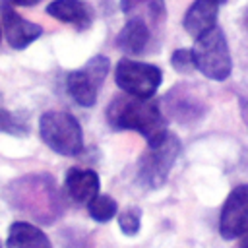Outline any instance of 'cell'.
<instances>
[{
  "label": "cell",
  "mask_w": 248,
  "mask_h": 248,
  "mask_svg": "<svg viewBox=\"0 0 248 248\" xmlns=\"http://www.w3.org/2000/svg\"><path fill=\"white\" fill-rule=\"evenodd\" d=\"M0 14H2V31H4L6 41L12 48L21 50V48H25L27 45H31L33 41H37L41 37L43 27L33 23V21L23 19L14 10V6H10L4 0L0 4Z\"/></svg>",
  "instance_id": "9c48e42d"
},
{
  "label": "cell",
  "mask_w": 248,
  "mask_h": 248,
  "mask_svg": "<svg viewBox=\"0 0 248 248\" xmlns=\"http://www.w3.org/2000/svg\"><path fill=\"white\" fill-rule=\"evenodd\" d=\"M46 14L76 29H87L93 21V10L83 0H54L46 6Z\"/></svg>",
  "instance_id": "4fadbf2b"
},
{
  "label": "cell",
  "mask_w": 248,
  "mask_h": 248,
  "mask_svg": "<svg viewBox=\"0 0 248 248\" xmlns=\"http://www.w3.org/2000/svg\"><path fill=\"white\" fill-rule=\"evenodd\" d=\"M64 188L76 203H89L95 196H99V174L91 169L72 167L66 172Z\"/></svg>",
  "instance_id": "8fae6325"
},
{
  "label": "cell",
  "mask_w": 248,
  "mask_h": 248,
  "mask_svg": "<svg viewBox=\"0 0 248 248\" xmlns=\"http://www.w3.org/2000/svg\"><path fill=\"white\" fill-rule=\"evenodd\" d=\"M180 153V141L174 134H167L161 141L147 145L138 159V180L145 188H159L165 184L176 157Z\"/></svg>",
  "instance_id": "5b68a950"
},
{
  "label": "cell",
  "mask_w": 248,
  "mask_h": 248,
  "mask_svg": "<svg viewBox=\"0 0 248 248\" xmlns=\"http://www.w3.org/2000/svg\"><path fill=\"white\" fill-rule=\"evenodd\" d=\"M0 248H2V242H0Z\"/></svg>",
  "instance_id": "4316f807"
},
{
  "label": "cell",
  "mask_w": 248,
  "mask_h": 248,
  "mask_svg": "<svg viewBox=\"0 0 248 248\" xmlns=\"http://www.w3.org/2000/svg\"><path fill=\"white\" fill-rule=\"evenodd\" d=\"M219 2H225V0H219Z\"/></svg>",
  "instance_id": "484cf974"
},
{
  "label": "cell",
  "mask_w": 248,
  "mask_h": 248,
  "mask_svg": "<svg viewBox=\"0 0 248 248\" xmlns=\"http://www.w3.org/2000/svg\"><path fill=\"white\" fill-rule=\"evenodd\" d=\"M0 37H2V27H0Z\"/></svg>",
  "instance_id": "d4e9b609"
},
{
  "label": "cell",
  "mask_w": 248,
  "mask_h": 248,
  "mask_svg": "<svg viewBox=\"0 0 248 248\" xmlns=\"http://www.w3.org/2000/svg\"><path fill=\"white\" fill-rule=\"evenodd\" d=\"M240 116L248 128V99H240Z\"/></svg>",
  "instance_id": "7402d4cb"
},
{
  "label": "cell",
  "mask_w": 248,
  "mask_h": 248,
  "mask_svg": "<svg viewBox=\"0 0 248 248\" xmlns=\"http://www.w3.org/2000/svg\"><path fill=\"white\" fill-rule=\"evenodd\" d=\"M0 132L23 136V134H27V126H25L16 114H12V112L0 108Z\"/></svg>",
  "instance_id": "ffe728a7"
},
{
  "label": "cell",
  "mask_w": 248,
  "mask_h": 248,
  "mask_svg": "<svg viewBox=\"0 0 248 248\" xmlns=\"http://www.w3.org/2000/svg\"><path fill=\"white\" fill-rule=\"evenodd\" d=\"M14 205L33 219L50 223L58 215V196L48 176H25L12 184Z\"/></svg>",
  "instance_id": "7a4b0ae2"
},
{
  "label": "cell",
  "mask_w": 248,
  "mask_h": 248,
  "mask_svg": "<svg viewBox=\"0 0 248 248\" xmlns=\"http://www.w3.org/2000/svg\"><path fill=\"white\" fill-rule=\"evenodd\" d=\"M217 12H219V0H194V4L184 14L182 25L194 39L202 37L217 23Z\"/></svg>",
  "instance_id": "7c38bea8"
},
{
  "label": "cell",
  "mask_w": 248,
  "mask_h": 248,
  "mask_svg": "<svg viewBox=\"0 0 248 248\" xmlns=\"http://www.w3.org/2000/svg\"><path fill=\"white\" fill-rule=\"evenodd\" d=\"M41 140L58 155L76 157L83 149V132L76 116L64 110H48L39 120Z\"/></svg>",
  "instance_id": "3957f363"
},
{
  "label": "cell",
  "mask_w": 248,
  "mask_h": 248,
  "mask_svg": "<svg viewBox=\"0 0 248 248\" xmlns=\"http://www.w3.org/2000/svg\"><path fill=\"white\" fill-rule=\"evenodd\" d=\"M114 81L126 95L151 99L163 81V72L153 64L122 58L116 64Z\"/></svg>",
  "instance_id": "8992f818"
},
{
  "label": "cell",
  "mask_w": 248,
  "mask_h": 248,
  "mask_svg": "<svg viewBox=\"0 0 248 248\" xmlns=\"http://www.w3.org/2000/svg\"><path fill=\"white\" fill-rule=\"evenodd\" d=\"M149 43V27L143 19L130 17L116 37V46L128 54H140Z\"/></svg>",
  "instance_id": "9a60e30c"
},
{
  "label": "cell",
  "mask_w": 248,
  "mask_h": 248,
  "mask_svg": "<svg viewBox=\"0 0 248 248\" xmlns=\"http://www.w3.org/2000/svg\"><path fill=\"white\" fill-rule=\"evenodd\" d=\"M244 23H246V27H248V8H246V14H244Z\"/></svg>",
  "instance_id": "cb8c5ba5"
},
{
  "label": "cell",
  "mask_w": 248,
  "mask_h": 248,
  "mask_svg": "<svg viewBox=\"0 0 248 248\" xmlns=\"http://www.w3.org/2000/svg\"><path fill=\"white\" fill-rule=\"evenodd\" d=\"M4 2H8L10 6H35V4H39L41 0H4Z\"/></svg>",
  "instance_id": "44dd1931"
},
{
  "label": "cell",
  "mask_w": 248,
  "mask_h": 248,
  "mask_svg": "<svg viewBox=\"0 0 248 248\" xmlns=\"http://www.w3.org/2000/svg\"><path fill=\"white\" fill-rule=\"evenodd\" d=\"M165 105H167V112L170 118L182 122V124H190L196 122L203 116L205 105L203 101L192 91L190 85H176L172 91H169L165 95Z\"/></svg>",
  "instance_id": "30bf717a"
},
{
  "label": "cell",
  "mask_w": 248,
  "mask_h": 248,
  "mask_svg": "<svg viewBox=\"0 0 248 248\" xmlns=\"http://www.w3.org/2000/svg\"><path fill=\"white\" fill-rule=\"evenodd\" d=\"M87 209H89V215L99 221V223H107L110 221L116 211H118V205L116 202L110 198V196H95L89 203H87Z\"/></svg>",
  "instance_id": "e0dca14e"
},
{
  "label": "cell",
  "mask_w": 248,
  "mask_h": 248,
  "mask_svg": "<svg viewBox=\"0 0 248 248\" xmlns=\"http://www.w3.org/2000/svg\"><path fill=\"white\" fill-rule=\"evenodd\" d=\"M140 215H141V211H140L138 207H128V209H124V211L120 213L118 225H120V229H122L124 234L134 236V234L140 231V225H141Z\"/></svg>",
  "instance_id": "ac0fdd59"
},
{
  "label": "cell",
  "mask_w": 248,
  "mask_h": 248,
  "mask_svg": "<svg viewBox=\"0 0 248 248\" xmlns=\"http://www.w3.org/2000/svg\"><path fill=\"white\" fill-rule=\"evenodd\" d=\"M107 122L114 130H134L147 140V145L161 141L169 130L161 108L149 99L120 95L107 107Z\"/></svg>",
  "instance_id": "6da1fadb"
},
{
  "label": "cell",
  "mask_w": 248,
  "mask_h": 248,
  "mask_svg": "<svg viewBox=\"0 0 248 248\" xmlns=\"http://www.w3.org/2000/svg\"><path fill=\"white\" fill-rule=\"evenodd\" d=\"M120 8L126 16L159 25L165 19V0H120Z\"/></svg>",
  "instance_id": "2e32d148"
},
{
  "label": "cell",
  "mask_w": 248,
  "mask_h": 248,
  "mask_svg": "<svg viewBox=\"0 0 248 248\" xmlns=\"http://www.w3.org/2000/svg\"><path fill=\"white\" fill-rule=\"evenodd\" d=\"M170 64L176 72L180 74H190L192 70H196V64H194V56H192V50L188 48H178L172 52L170 56Z\"/></svg>",
  "instance_id": "d6986e66"
},
{
  "label": "cell",
  "mask_w": 248,
  "mask_h": 248,
  "mask_svg": "<svg viewBox=\"0 0 248 248\" xmlns=\"http://www.w3.org/2000/svg\"><path fill=\"white\" fill-rule=\"evenodd\" d=\"M108 74V58L93 56L85 66L74 70L66 78V87L72 99L81 107H93L97 101V93Z\"/></svg>",
  "instance_id": "52a82bcc"
},
{
  "label": "cell",
  "mask_w": 248,
  "mask_h": 248,
  "mask_svg": "<svg viewBox=\"0 0 248 248\" xmlns=\"http://www.w3.org/2000/svg\"><path fill=\"white\" fill-rule=\"evenodd\" d=\"M8 248H52V244L39 227L16 221L8 231Z\"/></svg>",
  "instance_id": "5bb4252c"
},
{
  "label": "cell",
  "mask_w": 248,
  "mask_h": 248,
  "mask_svg": "<svg viewBox=\"0 0 248 248\" xmlns=\"http://www.w3.org/2000/svg\"><path fill=\"white\" fill-rule=\"evenodd\" d=\"M192 56H194L196 70H200L205 78L213 81L227 79L232 70L229 45L219 27H213L196 39Z\"/></svg>",
  "instance_id": "277c9868"
},
{
  "label": "cell",
  "mask_w": 248,
  "mask_h": 248,
  "mask_svg": "<svg viewBox=\"0 0 248 248\" xmlns=\"http://www.w3.org/2000/svg\"><path fill=\"white\" fill-rule=\"evenodd\" d=\"M238 248H248V231L242 234V240H240V246Z\"/></svg>",
  "instance_id": "603a6c76"
},
{
  "label": "cell",
  "mask_w": 248,
  "mask_h": 248,
  "mask_svg": "<svg viewBox=\"0 0 248 248\" xmlns=\"http://www.w3.org/2000/svg\"><path fill=\"white\" fill-rule=\"evenodd\" d=\"M246 231H248V184H240L231 190V194L223 203L219 232L223 238L232 240L242 236Z\"/></svg>",
  "instance_id": "ba28073f"
}]
</instances>
